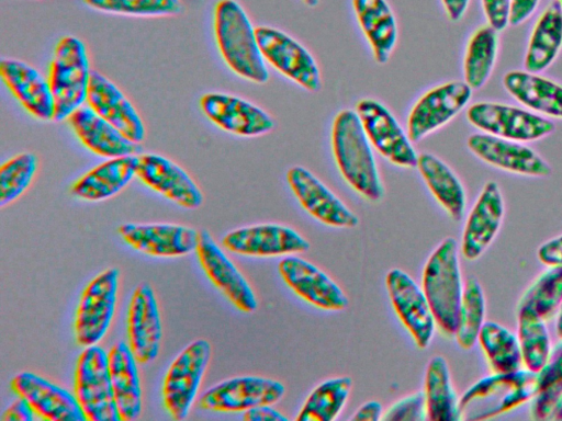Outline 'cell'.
I'll return each instance as SVG.
<instances>
[{"label":"cell","mask_w":562,"mask_h":421,"mask_svg":"<svg viewBox=\"0 0 562 421\" xmlns=\"http://www.w3.org/2000/svg\"><path fill=\"white\" fill-rule=\"evenodd\" d=\"M331 150L336 166L359 195L379 202L384 186L369 141L356 111L346 109L337 113L331 126Z\"/></svg>","instance_id":"1"},{"label":"cell","mask_w":562,"mask_h":421,"mask_svg":"<svg viewBox=\"0 0 562 421\" xmlns=\"http://www.w3.org/2000/svg\"><path fill=\"white\" fill-rule=\"evenodd\" d=\"M214 36L228 68L240 78L266 83L269 79L257 35L245 9L236 0H218L213 15Z\"/></svg>","instance_id":"2"},{"label":"cell","mask_w":562,"mask_h":421,"mask_svg":"<svg viewBox=\"0 0 562 421\" xmlns=\"http://www.w3.org/2000/svg\"><path fill=\"white\" fill-rule=\"evenodd\" d=\"M420 286L439 330L445 335H454L464 289L454 238H445L430 253L423 270Z\"/></svg>","instance_id":"3"},{"label":"cell","mask_w":562,"mask_h":421,"mask_svg":"<svg viewBox=\"0 0 562 421\" xmlns=\"http://www.w3.org/2000/svg\"><path fill=\"white\" fill-rule=\"evenodd\" d=\"M537 373L528 368L482 377L459 399L462 419H491L530 401L537 391Z\"/></svg>","instance_id":"4"},{"label":"cell","mask_w":562,"mask_h":421,"mask_svg":"<svg viewBox=\"0 0 562 421\" xmlns=\"http://www.w3.org/2000/svg\"><path fill=\"white\" fill-rule=\"evenodd\" d=\"M91 72L86 44L74 35L60 38L47 78L55 102V122L68 120L87 104Z\"/></svg>","instance_id":"5"},{"label":"cell","mask_w":562,"mask_h":421,"mask_svg":"<svg viewBox=\"0 0 562 421\" xmlns=\"http://www.w3.org/2000/svg\"><path fill=\"white\" fill-rule=\"evenodd\" d=\"M212 356L206 339L190 342L171 362L161 388L162 403L175 420H184L198 397Z\"/></svg>","instance_id":"6"},{"label":"cell","mask_w":562,"mask_h":421,"mask_svg":"<svg viewBox=\"0 0 562 421\" xmlns=\"http://www.w3.org/2000/svg\"><path fill=\"white\" fill-rule=\"evenodd\" d=\"M74 394L89 421H122L111 384L108 352L98 344L83 348L74 374Z\"/></svg>","instance_id":"7"},{"label":"cell","mask_w":562,"mask_h":421,"mask_svg":"<svg viewBox=\"0 0 562 421\" xmlns=\"http://www.w3.org/2000/svg\"><path fill=\"white\" fill-rule=\"evenodd\" d=\"M120 271L108 268L81 293L75 314L74 334L78 345L98 344L108 333L116 310Z\"/></svg>","instance_id":"8"},{"label":"cell","mask_w":562,"mask_h":421,"mask_svg":"<svg viewBox=\"0 0 562 421\" xmlns=\"http://www.w3.org/2000/svg\"><path fill=\"white\" fill-rule=\"evenodd\" d=\"M471 125L483 133L520 143L535 141L554 132V124L544 116L518 106L482 101L467 111Z\"/></svg>","instance_id":"9"},{"label":"cell","mask_w":562,"mask_h":421,"mask_svg":"<svg viewBox=\"0 0 562 421\" xmlns=\"http://www.w3.org/2000/svg\"><path fill=\"white\" fill-rule=\"evenodd\" d=\"M256 35L266 62L310 92H317L321 89L318 65L300 42L276 27L266 25L257 26Z\"/></svg>","instance_id":"10"},{"label":"cell","mask_w":562,"mask_h":421,"mask_svg":"<svg viewBox=\"0 0 562 421\" xmlns=\"http://www.w3.org/2000/svg\"><path fill=\"white\" fill-rule=\"evenodd\" d=\"M285 386L263 376H236L220 382L199 398L201 409L212 412H245L261 405H273L283 398Z\"/></svg>","instance_id":"11"},{"label":"cell","mask_w":562,"mask_h":421,"mask_svg":"<svg viewBox=\"0 0 562 421\" xmlns=\"http://www.w3.org/2000/svg\"><path fill=\"white\" fill-rule=\"evenodd\" d=\"M356 113L372 147L391 163L416 168L418 153L392 112L381 102L366 98L356 105Z\"/></svg>","instance_id":"12"},{"label":"cell","mask_w":562,"mask_h":421,"mask_svg":"<svg viewBox=\"0 0 562 421\" xmlns=\"http://www.w3.org/2000/svg\"><path fill=\"white\" fill-rule=\"evenodd\" d=\"M385 286L395 314L415 344L419 349L428 348L437 323L422 286L397 268L386 273Z\"/></svg>","instance_id":"13"},{"label":"cell","mask_w":562,"mask_h":421,"mask_svg":"<svg viewBox=\"0 0 562 421\" xmlns=\"http://www.w3.org/2000/svg\"><path fill=\"white\" fill-rule=\"evenodd\" d=\"M472 91L464 80H452L424 93L407 117V134L411 140L420 141L449 123L468 105Z\"/></svg>","instance_id":"14"},{"label":"cell","mask_w":562,"mask_h":421,"mask_svg":"<svg viewBox=\"0 0 562 421\" xmlns=\"http://www.w3.org/2000/svg\"><path fill=\"white\" fill-rule=\"evenodd\" d=\"M195 252L209 280L238 310H257L258 299L248 280L205 229L199 230Z\"/></svg>","instance_id":"15"},{"label":"cell","mask_w":562,"mask_h":421,"mask_svg":"<svg viewBox=\"0 0 562 421\" xmlns=\"http://www.w3.org/2000/svg\"><path fill=\"white\" fill-rule=\"evenodd\" d=\"M223 247L246 257H280L303 253L310 241L294 228L281 224L266 223L240 227L227 232Z\"/></svg>","instance_id":"16"},{"label":"cell","mask_w":562,"mask_h":421,"mask_svg":"<svg viewBox=\"0 0 562 421\" xmlns=\"http://www.w3.org/2000/svg\"><path fill=\"white\" fill-rule=\"evenodd\" d=\"M278 272L285 285L300 298L323 310H344L348 297L322 269L295 254L279 261Z\"/></svg>","instance_id":"17"},{"label":"cell","mask_w":562,"mask_h":421,"mask_svg":"<svg viewBox=\"0 0 562 421\" xmlns=\"http://www.w3.org/2000/svg\"><path fill=\"white\" fill-rule=\"evenodd\" d=\"M285 177L300 205L316 220L335 228L358 226L359 217L310 170L294 166Z\"/></svg>","instance_id":"18"},{"label":"cell","mask_w":562,"mask_h":421,"mask_svg":"<svg viewBox=\"0 0 562 421\" xmlns=\"http://www.w3.org/2000/svg\"><path fill=\"white\" fill-rule=\"evenodd\" d=\"M127 343L140 364H148L159 354L162 322L153 287L139 284L128 303L126 317Z\"/></svg>","instance_id":"19"},{"label":"cell","mask_w":562,"mask_h":421,"mask_svg":"<svg viewBox=\"0 0 562 421\" xmlns=\"http://www.w3.org/2000/svg\"><path fill=\"white\" fill-rule=\"evenodd\" d=\"M200 106L211 122L234 135L256 137L274 128V121L266 111L233 94L207 92L201 96Z\"/></svg>","instance_id":"20"},{"label":"cell","mask_w":562,"mask_h":421,"mask_svg":"<svg viewBox=\"0 0 562 421\" xmlns=\"http://www.w3.org/2000/svg\"><path fill=\"white\" fill-rule=\"evenodd\" d=\"M469 150L485 163L520 175L549 177L551 166L532 148L520 141L475 133L467 140Z\"/></svg>","instance_id":"21"},{"label":"cell","mask_w":562,"mask_h":421,"mask_svg":"<svg viewBox=\"0 0 562 421\" xmlns=\"http://www.w3.org/2000/svg\"><path fill=\"white\" fill-rule=\"evenodd\" d=\"M10 387L31 405L41 419L88 421L74 392L38 374L20 372L12 378Z\"/></svg>","instance_id":"22"},{"label":"cell","mask_w":562,"mask_h":421,"mask_svg":"<svg viewBox=\"0 0 562 421\" xmlns=\"http://www.w3.org/2000/svg\"><path fill=\"white\" fill-rule=\"evenodd\" d=\"M122 240L133 249L151 257H181L195 251L199 230L169 224L125 223L119 226Z\"/></svg>","instance_id":"23"},{"label":"cell","mask_w":562,"mask_h":421,"mask_svg":"<svg viewBox=\"0 0 562 421\" xmlns=\"http://www.w3.org/2000/svg\"><path fill=\"white\" fill-rule=\"evenodd\" d=\"M136 177L148 187L171 202L196 209L204 195L193 178L178 163L158 153H142Z\"/></svg>","instance_id":"24"},{"label":"cell","mask_w":562,"mask_h":421,"mask_svg":"<svg viewBox=\"0 0 562 421\" xmlns=\"http://www.w3.org/2000/svg\"><path fill=\"white\" fill-rule=\"evenodd\" d=\"M505 214L502 191L495 181H487L467 218L461 240V253L476 260L496 237Z\"/></svg>","instance_id":"25"},{"label":"cell","mask_w":562,"mask_h":421,"mask_svg":"<svg viewBox=\"0 0 562 421\" xmlns=\"http://www.w3.org/2000/svg\"><path fill=\"white\" fill-rule=\"evenodd\" d=\"M87 105L133 141L140 144L145 139L146 127L134 104L98 70L91 72Z\"/></svg>","instance_id":"26"},{"label":"cell","mask_w":562,"mask_h":421,"mask_svg":"<svg viewBox=\"0 0 562 421\" xmlns=\"http://www.w3.org/2000/svg\"><path fill=\"white\" fill-rule=\"evenodd\" d=\"M0 76L18 102L35 118L54 121L55 102L48 79L33 66L15 58L0 60Z\"/></svg>","instance_id":"27"},{"label":"cell","mask_w":562,"mask_h":421,"mask_svg":"<svg viewBox=\"0 0 562 421\" xmlns=\"http://www.w3.org/2000/svg\"><path fill=\"white\" fill-rule=\"evenodd\" d=\"M75 135L93 153L105 158L139 155L142 146L120 132L87 104L68 118Z\"/></svg>","instance_id":"28"},{"label":"cell","mask_w":562,"mask_h":421,"mask_svg":"<svg viewBox=\"0 0 562 421\" xmlns=\"http://www.w3.org/2000/svg\"><path fill=\"white\" fill-rule=\"evenodd\" d=\"M138 363L127 342L117 341L108 351L111 384L122 421L137 419L143 410Z\"/></svg>","instance_id":"29"},{"label":"cell","mask_w":562,"mask_h":421,"mask_svg":"<svg viewBox=\"0 0 562 421\" xmlns=\"http://www.w3.org/2000/svg\"><path fill=\"white\" fill-rule=\"evenodd\" d=\"M138 161L139 155L109 158L75 181L71 194L89 202L111 198L136 177Z\"/></svg>","instance_id":"30"},{"label":"cell","mask_w":562,"mask_h":421,"mask_svg":"<svg viewBox=\"0 0 562 421\" xmlns=\"http://www.w3.org/2000/svg\"><path fill=\"white\" fill-rule=\"evenodd\" d=\"M505 90L529 111L562 120V84L527 70H512L503 77Z\"/></svg>","instance_id":"31"},{"label":"cell","mask_w":562,"mask_h":421,"mask_svg":"<svg viewBox=\"0 0 562 421\" xmlns=\"http://www.w3.org/2000/svg\"><path fill=\"white\" fill-rule=\"evenodd\" d=\"M359 26L378 64L390 59L398 36L397 22L386 0H351Z\"/></svg>","instance_id":"32"},{"label":"cell","mask_w":562,"mask_h":421,"mask_svg":"<svg viewBox=\"0 0 562 421\" xmlns=\"http://www.w3.org/2000/svg\"><path fill=\"white\" fill-rule=\"evenodd\" d=\"M562 48V7L552 0L538 16L528 41L525 70L539 73L549 68Z\"/></svg>","instance_id":"33"},{"label":"cell","mask_w":562,"mask_h":421,"mask_svg":"<svg viewBox=\"0 0 562 421\" xmlns=\"http://www.w3.org/2000/svg\"><path fill=\"white\" fill-rule=\"evenodd\" d=\"M432 196L454 220L463 218L467 195L462 182L454 171L437 156L418 155L416 167Z\"/></svg>","instance_id":"34"},{"label":"cell","mask_w":562,"mask_h":421,"mask_svg":"<svg viewBox=\"0 0 562 421\" xmlns=\"http://www.w3.org/2000/svg\"><path fill=\"white\" fill-rule=\"evenodd\" d=\"M427 420L459 421L462 419L449 365L442 355L432 356L427 363L424 379Z\"/></svg>","instance_id":"35"},{"label":"cell","mask_w":562,"mask_h":421,"mask_svg":"<svg viewBox=\"0 0 562 421\" xmlns=\"http://www.w3.org/2000/svg\"><path fill=\"white\" fill-rule=\"evenodd\" d=\"M498 54V31L490 24L479 26L470 36L463 59L464 81L472 90L490 79Z\"/></svg>","instance_id":"36"},{"label":"cell","mask_w":562,"mask_h":421,"mask_svg":"<svg viewBox=\"0 0 562 421\" xmlns=\"http://www.w3.org/2000/svg\"><path fill=\"white\" fill-rule=\"evenodd\" d=\"M352 388L347 376L328 378L318 384L306 397L296 421H333L345 408Z\"/></svg>","instance_id":"37"},{"label":"cell","mask_w":562,"mask_h":421,"mask_svg":"<svg viewBox=\"0 0 562 421\" xmlns=\"http://www.w3.org/2000/svg\"><path fill=\"white\" fill-rule=\"evenodd\" d=\"M477 341L493 372L509 373L522 368L518 337L503 325L485 321Z\"/></svg>","instance_id":"38"},{"label":"cell","mask_w":562,"mask_h":421,"mask_svg":"<svg viewBox=\"0 0 562 421\" xmlns=\"http://www.w3.org/2000/svg\"><path fill=\"white\" fill-rule=\"evenodd\" d=\"M518 340L524 366L538 373L547 363L551 351V339L546 320L528 308L517 309Z\"/></svg>","instance_id":"39"},{"label":"cell","mask_w":562,"mask_h":421,"mask_svg":"<svg viewBox=\"0 0 562 421\" xmlns=\"http://www.w3.org/2000/svg\"><path fill=\"white\" fill-rule=\"evenodd\" d=\"M537 377V391L530 400V414L537 420L551 419L562 399V339L552 349Z\"/></svg>","instance_id":"40"},{"label":"cell","mask_w":562,"mask_h":421,"mask_svg":"<svg viewBox=\"0 0 562 421\" xmlns=\"http://www.w3.org/2000/svg\"><path fill=\"white\" fill-rule=\"evenodd\" d=\"M485 296L479 281L471 276L464 283L454 338L460 348L470 350L477 341L485 319Z\"/></svg>","instance_id":"41"},{"label":"cell","mask_w":562,"mask_h":421,"mask_svg":"<svg viewBox=\"0 0 562 421\" xmlns=\"http://www.w3.org/2000/svg\"><path fill=\"white\" fill-rule=\"evenodd\" d=\"M562 303V265L549 266L524 292L517 309L528 308L543 320L551 318Z\"/></svg>","instance_id":"42"},{"label":"cell","mask_w":562,"mask_h":421,"mask_svg":"<svg viewBox=\"0 0 562 421\" xmlns=\"http://www.w3.org/2000/svg\"><path fill=\"white\" fill-rule=\"evenodd\" d=\"M38 169L37 157L32 152H21L0 168V207L13 203L31 185Z\"/></svg>","instance_id":"43"},{"label":"cell","mask_w":562,"mask_h":421,"mask_svg":"<svg viewBox=\"0 0 562 421\" xmlns=\"http://www.w3.org/2000/svg\"><path fill=\"white\" fill-rule=\"evenodd\" d=\"M100 12L140 18L173 16L183 11L180 0H82Z\"/></svg>","instance_id":"44"},{"label":"cell","mask_w":562,"mask_h":421,"mask_svg":"<svg viewBox=\"0 0 562 421\" xmlns=\"http://www.w3.org/2000/svg\"><path fill=\"white\" fill-rule=\"evenodd\" d=\"M383 421L427 420L426 399L423 390L406 395L384 410Z\"/></svg>","instance_id":"45"},{"label":"cell","mask_w":562,"mask_h":421,"mask_svg":"<svg viewBox=\"0 0 562 421\" xmlns=\"http://www.w3.org/2000/svg\"><path fill=\"white\" fill-rule=\"evenodd\" d=\"M482 9L487 24L504 31L509 24L512 0H481Z\"/></svg>","instance_id":"46"},{"label":"cell","mask_w":562,"mask_h":421,"mask_svg":"<svg viewBox=\"0 0 562 421\" xmlns=\"http://www.w3.org/2000/svg\"><path fill=\"white\" fill-rule=\"evenodd\" d=\"M537 255L548 266L562 265V235L542 243Z\"/></svg>","instance_id":"47"},{"label":"cell","mask_w":562,"mask_h":421,"mask_svg":"<svg viewBox=\"0 0 562 421\" xmlns=\"http://www.w3.org/2000/svg\"><path fill=\"white\" fill-rule=\"evenodd\" d=\"M36 417L31 405L23 398H18L5 409L2 421H32Z\"/></svg>","instance_id":"48"},{"label":"cell","mask_w":562,"mask_h":421,"mask_svg":"<svg viewBox=\"0 0 562 421\" xmlns=\"http://www.w3.org/2000/svg\"><path fill=\"white\" fill-rule=\"evenodd\" d=\"M540 0H512L509 24L517 26L526 22L536 11Z\"/></svg>","instance_id":"49"},{"label":"cell","mask_w":562,"mask_h":421,"mask_svg":"<svg viewBox=\"0 0 562 421\" xmlns=\"http://www.w3.org/2000/svg\"><path fill=\"white\" fill-rule=\"evenodd\" d=\"M243 419L246 421H288L289 418L274 409L272 405H261L248 409L244 412Z\"/></svg>","instance_id":"50"},{"label":"cell","mask_w":562,"mask_h":421,"mask_svg":"<svg viewBox=\"0 0 562 421\" xmlns=\"http://www.w3.org/2000/svg\"><path fill=\"white\" fill-rule=\"evenodd\" d=\"M383 407L376 400L362 403L349 418L351 421H378L382 419Z\"/></svg>","instance_id":"51"},{"label":"cell","mask_w":562,"mask_h":421,"mask_svg":"<svg viewBox=\"0 0 562 421\" xmlns=\"http://www.w3.org/2000/svg\"><path fill=\"white\" fill-rule=\"evenodd\" d=\"M471 0H441L443 10L451 22H459L468 11Z\"/></svg>","instance_id":"52"},{"label":"cell","mask_w":562,"mask_h":421,"mask_svg":"<svg viewBox=\"0 0 562 421\" xmlns=\"http://www.w3.org/2000/svg\"><path fill=\"white\" fill-rule=\"evenodd\" d=\"M555 331H557L558 337L560 339H562V303H561L560 308L558 310Z\"/></svg>","instance_id":"53"},{"label":"cell","mask_w":562,"mask_h":421,"mask_svg":"<svg viewBox=\"0 0 562 421\" xmlns=\"http://www.w3.org/2000/svg\"><path fill=\"white\" fill-rule=\"evenodd\" d=\"M551 419L562 420V405L558 406L551 417Z\"/></svg>","instance_id":"54"},{"label":"cell","mask_w":562,"mask_h":421,"mask_svg":"<svg viewBox=\"0 0 562 421\" xmlns=\"http://www.w3.org/2000/svg\"><path fill=\"white\" fill-rule=\"evenodd\" d=\"M307 7L314 8L318 4L319 0H302Z\"/></svg>","instance_id":"55"},{"label":"cell","mask_w":562,"mask_h":421,"mask_svg":"<svg viewBox=\"0 0 562 421\" xmlns=\"http://www.w3.org/2000/svg\"><path fill=\"white\" fill-rule=\"evenodd\" d=\"M558 1H559V3H560V4H561V7H562V0H558Z\"/></svg>","instance_id":"56"},{"label":"cell","mask_w":562,"mask_h":421,"mask_svg":"<svg viewBox=\"0 0 562 421\" xmlns=\"http://www.w3.org/2000/svg\"><path fill=\"white\" fill-rule=\"evenodd\" d=\"M560 405H562V399H561V401L559 402V405H558V406H560ZM558 406H557V407H558Z\"/></svg>","instance_id":"57"},{"label":"cell","mask_w":562,"mask_h":421,"mask_svg":"<svg viewBox=\"0 0 562 421\" xmlns=\"http://www.w3.org/2000/svg\"><path fill=\"white\" fill-rule=\"evenodd\" d=\"M38 1H45V0H38Z\"/></svg>","instance_id":"58"}]
</instances>
